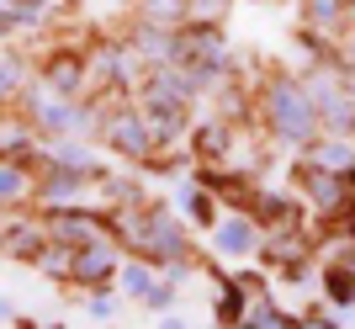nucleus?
I'll list each match as a JSON object with an SVG mask.
<instances>
[{
	"instance_id": "obj_31",
	"label": "nucleus",
	"mask_w": 355,
	"mask_h": 329,
	"mask_svg": "<svg viewBox=\"0 0 355 329\" xmlns=\"http://www.w3.org/2000/svg\"><path fill=\"white\" fill-rule=\"evenodd\" d=\"M80 303H85V314L96 319V324H112L122 308V292L117 287H96V292H80Z\"/></svg>"
},
{
	"instance_id": "obj_29",
	"label": "nucleus",
	"mask_w": 355,
	"mask_h": 329,
	"mask_svg": "<svg viewBox=\"0 0 355 329\" xmlns=\"http://www.w3.org/2000/svg\"><path fill=\"white\" fill-rule=\"evenodd\" d=\"M6 11H11L16 32H43L53 22V0H0Z\"/></svg>"
},
{
	"instance_id": "obj_26",
	"label": "nucleus",
	"mask_w": 355,
	"mask_h": 329,
	"mask_svg": "<svg viewBox=\"0 0 355 329\" xmlns=\"http://www.w3.org/2000/svg\"><path fill=\"white\" fill-rule=\"evenodd\" d=\"M318 287H324L329 308H340V314H355V266L345 255H334L324 271H318Z\"/></svg>"
},
{
	"instance_id": "obj_28",
	"label": "nucleus",
	"mask_w": 355,
	"mask_h": 329,
	"mask_svg": "<svg viewBox=\"0 0 355 329\" xmlns=\"http://www.w3.org/2000/svg\"><path fill=\"white\" fill-rule=\"evenodd\" d=\"M133 16L154 27H186L196 16V0H133Z\"/></svg>"
},
{
	"instance_id": "obj_7",
	"label": "nucleus",
	"mask_w": 355,
	"mask_h": 329,
	"mask_svg": "<svg viewBox=\"0 0 355 329\" xmlns=\"http://www.w3.org/2000/svg\"><path fill=\"white\" fill-rule=\"evenodd\" d=\"M148 64L133 53V43L122 37V43H90V96H101V101H117V96H133L138 80H144Z\"/></svg>"
},
{
	"instance_id": "obj_30",
	"label": "nucleus",
	"mask_w": 355,
	"mask_h": 329,
	"mask_svg": "<svg viewBox=\"0 0 355 329\" xmlns=\"http://www.w3.org/2000/svg\"><path fill=\"white\" fill-rule=\"evenodd\" d=\"M69 266H74V250H69V244H59V239L37 255V276H48V282H64V287H69Z\"/></svg>"
},
{
	"instance_id": "obj_24",
	"label": "nucleus",
	"mask_w": 355,
	"mask_h": 329,
	"mask_svg": "<svg viewBox=\"0 0 355 329\" xmlns=\"http://www.w3.org/2000/svg\"><path fill=\"white\" fill-rule=\"evenodd\" d=\"M302 160L318 164V170H334V176H355V144L340 138V133H318L308 149H302Z\"/></svg>"
},
{
	"instance_id": "obj_13",
	"label": "nucleus",
	"mask_w": 355,
	"mask_h": 329,
	"mask_svg": "<svg viewBox=\"0 0 355 329\" xmlns=\"http://www.w3.org/2000/svg\"><path fill=\"white\" fill-rule=\"evenodd\" d=\"M48 223V239L69 244V250H80V244L101 239V234H112V212L106 208H90V202H69V208H37Z\"/></svg>"
},
{
	"instance_id": "obj_39",
	"label": "nucleus",
	"mask_w": 355,
	"mask_h": 329,
	"mask_svg": "<svg viewBox=\"0 0 355 329\" xmlns=\"http://www.w3.org/2000/svg\"><path fill=\"white\" fill-rule=\"evenodd\" d=\"M340 53H345V64H350V69H355V32H350V37H345V48H340Z\"/></svg>"
},
{
	"instance_id": "obj_33",
	"label": "nucleus",
	"mask_w": 355,
	"mask_h": 329,
	"mask_svg": "<svg viewBox=\"0 0 355 329\" xmlns=\"http://www.w3.org/2000/svg\"><path fill=\"white\" fill-rule=\"evenodd\" d=\"M302 329H340V308H308Z\"/></svg>"
},
{
	"instance_id": "obj_34",
	"label": "nucleus",
	"mask_w": 355,
	"mask_h": 329,
	"mask_svg": "<svg viewBox=\"0 0 355 329\" xmlns=\"http://www.w3.org/2000/svg\"><path fill=\"white\" fill-rule=\"evenodd\" d=\"M159 276H164V282H175V287H180V282H191V276H196V260H170V266H164Z\"/></svg>"
},
{
	"instance_id": "obj_11",
	"label": "nucleus",
	"mask_w": 355,
	"mask_h": 329,
	"mask_svg": "<svg viewBox=\"0 0 355 329\" xmlns=\"http://www.w3.org/2000/svg\"><path fill=\"white\" fill-rule=\"evenodd\" d=\"M239 208L250 212L260 228H308V212L297 202V186H276V180H250V192Z\"/></svg>"
},
{
	"instance_id": "obj_37",
	"label": "nucleus",
	"mask_w": 355,
	"mask_h": 329,
	"mask_svg": "<svg viewBox=\"0 0 355 329\" xmlns=\"http://www.w3.org/2000/svg\"><path fill=\"white\" fill-rule=\"evenodd\" d=\"M16 324H21V329H64L59 319H48V324H37V319H21V314H16Z\"/></svg>"
},
{
	"instance_id": "obj_2",
	"label": "nucleus",
	"mask_w": 355,
	"mask_h": 329,
	"mask_svg": "<svg viewBox=\"0 0 355 329\" xmlns=\"http://www.w3.org/2000/svg\"><path fill=\"white\" fill-rule=\"evenodd\" d=\"M254 117L266 128V138L276 149H292L302 154L313 138L324 133V122H318V106H313V90H308V75H266L260 96H254Z\"/></svg>"
},
{
	"instance_id": "obj_14",
	"label": "nucleus",
	"mask_w": 355,
	"mask_h": 329,
	"mask_svg": "<svg viewBox=\"0 0 355 329\" xmlns=\"http://www.w3.org/2000/svg\"><path fill=\"white\" fill-rule=\"evenodd\" d=\"M260 244H266V228L254 223L244 208H228L218 223L207 228V250L218 255V260H244V266H250L254 255H260Z\"/></svg>"
},
{
	"instance_id": "obj_18",
	"label": "nucleus",
	"mask_w": 355,
	"mask_h": 329,
	"mask_svg": "<svg viewBox=\"0 0 355 329\" xmlns=\"http://www.w3.org/2000/svg\"><path fill=\"white\" fill-rule=\"evenodd\" d=\"M96 196V180L69 170V164L43 160L37 164V208H69V202H90Z\"/></svg>"
},
{
	"instance_id": "obj_8",
	"label": "nucleus",
	"mask_w": 355,
	"mask_h": 329,
	"mask_svg": "<svg viewBox=\"0 0 355 329\" xmlns=\"http://www.w3.org/2000/svg\"><path fill=\"white\" fill-rule=\"evenodd\" d=\"M308 90H313V106H318L324 133L355 138V90H350V80H345L334 64H318L308 75Z\"/></svg>"
},
{
	"instance_id": "obj_40",
	"label": "nucleus",
	"mask_w": 355,
	"mask_h": 329,
	"mask_svg": "<svg viewBox=\"0 0 355 329\" xmlns=\"http://www.w3.org/2000/svg\"><path fill=\"white\" fill-rule=\"evenodd\" d=\"M234 329H250V324H234Z\"/></svg>"
},
{
	"instance_id": "obj_1",
	"label": "nucleus",
	"mask_w": 355,
	"mask_h": 329,
	"mask_svg": "<svg viewBox=\"0 0 355 329\" xmlns=\"http://www.w3.org/2000/svg\"><path fill=\"white\" fill-rule=\"evenodd\" d=\"M112 234L128 244V255H144L159 271L170 260H196V228L186 223V212L175 202H154L148 196L144 208L112 212Z\"/></svg>"
},
{
	"instance_id": "obj_32",
	"label": "nucleus",
	"mask_w": 355,
	"mask_h": 329,
	"mask_svg": "<svg viewBox=\"0 0 355 329\" xmlns=\"http://www.w3.org/2000/svg\"><path fill=\"white\" fill-rule=\"evenodd\" d=\"M144 308H148V314H154V319H164V314H170V308H175V282H164V276H159V282L148 287Z\"/></svg>"
},
{
	"instance_id": "obj_9",
	"label": "nucleus",
	"mask_w": 355,
	"mask_h": 329,
	"mask_svg": "<svg viewBox=\"0 0 355 329\" xmlns=\"http://www.w3.org/2000/svg\"><path fill=\"white\" fill-rule=\"evenodd\" d=\"M260 266L286 287H302L308 282V266H313V244H308V228H266V244L254 255Z\"/></svg>"
},
{
	"instance_id": "obj_3",
	"label": "nucleus",
	"mask_w": 355,
	"mask_h": 329,
	"mask_svg": "<svg viewBox=\"0 0 355 329\" xmlns=\"http://www.w3.org/2000/svg\"><path fill=\"white\" fill-rule=\"evenodd\" d=\"M16 117H27L43 138H96L101 128V96H59L32 85L16 101Z\"/></svg>"
},
{
	"instance_id": "obj_10",
	"label": "nucleus",
	"mask_w": 355,
	"mask_h": 329,
	"mask_svg": "<svg viewBox=\"0 0 355 329\" xmlns=\"http://www.w3.org/2000/svg\"><path fill=\"white\" fill-rule=\"evenodd\" d=\"M128 260V244L117 234H101L74 250V266H69V287L74 292H96V287H117V271Z\"/></svg>"
},
{
	"instance_id": "obj_17",
	"label": "nucleus",
	"mask_w": 355,
	"mask_h": 329,
	"mask_svg": "<svg viewBox=\"0 0 355 329\" xmlns=\"http://www.w3.org/2000/svg\"><path fill=\"white\" fill-rule=\"evenodd\" d=\"M6 218V228H0V255L6 260H21V266H37V255L48 250V223H43V212H0Z\"/></svg>"
},
{
	"instance_id": "obj_21",
	"label": "nucleus",
	"mask_w": 355,
	"mask_h": 329,
	"mask_svg": "<svg viewBox=\"0 0 355 329\" xmlns=\"http://www.w3.org/2000/svg\"><path fill=\"white\" fill-rule=\"evenodd\" d=\"M43 160L69 164V170H80V176H90L96 186L112 176L106 160H101V149H96V138H43Z\"/></svg>"
},
{
	"instance_id": "obj_38",
	"label": "nucleus",
	"mask_w": 355,
	"mask_h": 329,
	"mask_svg": "<svg viewBox=\"0 0 355 329\" xmlns=\"http://www.w3.org/2000/svg\"><path fill=\"white\" fill-rule=\"evenodd\" d=\"M6 319H16V303L6 298V292H0V324H6Z\"/></svg>"
},
{
	"instance_id": "obj_15",
	"label": "nucleus",
	"mask_w": 355,
	"mask_h": 329,
	"mask_svg": "<svg viewBox=\"0 0 355 329\" xmlns=\"http://www.w3.org/2000/svg\"><path fill=\"white\" fill-rule=\"evenodd\" d=\"M133 101L144 106L148 133H154L159 154H175V149H186V133H191V122H196V106H191V101H164V96H148V90H138Z\"/></svg>"
},
{
	"instance_id": "obj_12",
	"label": "nucleus",
	"mask_w": 355,
	"mask_h": 329,
	"mask_svg": "<svg viewBox=\"0 0 355 329\" xmlns=\"http://www.w3.org/2000/svg\"><path fill=\"white\" fill-rule=\"evenodd\" d=\"M37 85L59 96H90V48L80 43H53L37 59Z\"/></svg>"
},
{
	"instance_id": "obj_4",
	"label": "nucleus",
	"mask_w": 355,
	"mask_h": 329,
	"mask_svg": "<svg viewBox=\"0 0 355 329\" xmlns=\"http://www.w3.org/2000/svg\"><path fill=\"white\" fill-rule=\"evenodd\" d=\"M96 144H101L112 160L138 164V170H148V164L159 160V144H154V133H148V117H144V106H138L133 96L101 101V128H96Z\"/></svg>"
},
{
	"instance_id": "obj_16",
	"label": "nucleus",
	"mask_w": 355,
	"mask_h": 329,
	"mask_svg": "<svg viewBox=\"0 0 355 329\" xmlns=\"http://www.w3.org/2000/svg\"><path fill=\"white\" fill-rule=\"evenodd\" d=\"M260 282H266L260 271H212V319H218V329L244 324L250 298H254Z\"/></svg>"
},
{
	"instance_id": "obj_27",
	"label": "nucleus",
	"mask_w": 355,
	"mask_h": 329,
	"mask_svg": "<svg viewBox=\"0 0 355 329\" xmlns=\"http://www.w3.org/2000/svg\"><path fill=\"white\" fill-rule=\"evenodd\" d=\"M154 282H159V266H154V260H144V255H128V260H122V271H117L122 303H144Z\"/></svg>"
},
{
	"instance_id": "obj_35",
	"label": "nucleus",
	"mask_w": 355,
	"mask_h": 329,
	"mask_svg": "<svg viewBox=\"0 0 355 329\" xmlns=\"http://www.w3.org/2000/svg\"><path fill=\"white\" fill-rule=\"evenodd\" d=\"M11 37H21V32H16V22H11V11H6V6H0V48L11 43Z\"/></svg>"
},
{
	"instance_id": "obj_6",
	"label": "nucleus",
	"mask_w": 355,
	"mask_h": 329,
	"mask_svg": "<svg viewBox=\"0 0 355 329\" xmlns=\"http://www.w3.org/2000/svg\"><path fill=\"white\" fill-rule=\"evenodd\" d=\"M292 186L297 196H308L313 218H324V223H355V176H334V170H318L308 164L302 154L292 160Z\"/></svg>"
},
{
	"instance_id": "obj_19",
	"label": "nucleus",
	"mask_w": 355,
	"mask_h": 329,
	"mask_svg": "<svg viewBox=\"0 0 355 329\" xmlns=\"http://www.w3.org/2000/svg\"><path fill=\"white\" fill-rule=\"evenodd\" d=\"M170 202H175V208L186 212V223L202 228V234H207V228L218 223L223 212H228V208H223V196L212 192V186H202L191 170H186V176H175V192H170Z\"/></svg>"
},
{
	"instance_id": "obj_20",
	"label": "nucleus",
	"mask_w": 355,
	"mask_h": 329,
	"mask_svg": "<svg viewBox=\"0 0 355 329\" xmlns=\"http://www.w3.org/2000/svg\"><path fill=\"white\" fill-rule=\"evenodd\" d=\"M128 43H133V53L154 69V64H180V27H154V22H138L122 32Z\"/></svg>"
},
{
	"instance_id": "obj_36",
	"label": "nucleus",
	"mask_w": 355,
	"mask_h": 329,
	"mask_svg": "<svg viewBox=\"0 0 355 329\" xmlns=\"http://www.w3.org/2000/svg\"><path fill=\"white\" fill-rule=\"evenodd\" d=\"M159 329H196V324H191V319H180V314H164Z\"/></svg>"
},
{
	"instance_id": "obj_25",
	"label": "nucleus",
	"mask_w": 355,
	"mask_h": 329,
	"mask_svg": "<svg viewBox=\"0 0 355 329\" xmlns=\"http://www.w3.org/2000/svg\"><path fill=\"white\" fill-rule=\"evenodd\" d=\"M350 6L355 0H297V27H318L329 37H340L350 27Z\"/></svg>"
},
{
	"instance_id": "obj_22",
	"label": "nucleus",
	"mask_w": 355,
	"mask_h": 329,
	"mask_svg": "<svg viewBox=\"0 0 355 329\" xmlns=\"http://www.w3.org/2000/svg\"><path fill=\"white\" fill-rule=\"evenodd\" d=\"M32 202H37V170L0 154V212H21Z\"/></svg>"
},
{
	"instance_id": "obj_5",
	"label": "nucleus",
	"mask_w": 355,
	"mask_h": 329,
	"mask_svg": "<svg viewBox=\"0 0 355 329\" xmlns=\"http://www.w3.org/2000/svg\"><path fill=\"white\" fill-rule=\"evenodd\" d=\"M180 69L202 85V96H207V90H223L234 80V48L223 37V22L191 16V22L180 27Z\"/></svg>"
},
{
	"instance_id": "obj_23",
	"label": "nucleus",
	"mask_w": 355,
	"mask_h": 329,
	"mask_svg": "<svg viewBox=\"0 0 355 329\" xmlns=\"http://www.w3.org/2000/svg\"><path fill=\"white\" fill-rule=\"evenodd\" d=\"M32 85H37V59L6 43L0 48V106H16Z\"/></svg>"
}]
</instances>
